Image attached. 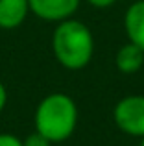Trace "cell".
I'll return each instance as SVG.
<instances>
[{"instance_id":"obj_5","label":"cell","mask_w":144,"mask_h":146,"mask_svg":"<svg viewBox=\"0 0 144 146\" xmlns=\"http://www.w3.org/2000/svg\"><path fill=\"white\" fill-rule=\"evenodd\" d=\"M124 28L129 43H135L144 50V0H137L127 7L124 15Z\"/></svg>"},{"instance_id":"obj_3","label":"cell","mask_w":144,"mask_h":146,"mask_svg":"<svg viewBox=\"0 0 144 146\" xmlns=\"http://www.w3.org/2000/svg\"><path fill=\"white\" fill-rule=\"evenodd\" d=\"M115 122L124 133L131 137H144V96L131 94L115 106Z\"/></svg>"},{"instance_id":"obj_6","label":"cell","mask_w":144,"mask_h":146,"mask_svg":"<svg viewBox=\"0 0 144 146\" xmlns=\"http://www.w3.org/2000/svg\"><path fill=\"white\" fill-rule=\"evenodd\" d=\"M30 11L28 0H0V28L13 30L24 22Z\"/></svg>"},{"instance_id":"obj_2","label":"cell","mask_w":144,"mask_h":146,"mask_svg":"<svg viewBox=\"0 0 144 146\" xmlns=\"http://www.w3.org/2000/svg\"><path fill=\"white\" fill-rule=\"evenodd\" d=\"M78 122V107L69 94L54 93L41 100L35 111V129L50 143H61L72 135Z\"/></svg>"},{"instance_id":"obj_10","label":"cell","mask_w":144,"mask_h":146,"mask_svg":"<svg viewBox=\"0 0 144 146\" xmlns=\"http://www.w3.org/2000/svg\"><path fill=\"white\" fill-rule=\"evenodd\" d=\"M89 4H92L94 7H109L111 4H115L116 0H87Z\"/></svg>"},{"instance_id":"obj_4","label":"cell","mask_w":144,"mask_h":146,"mask_svg":"<svg viewBox=\"0 0 144 146\" xmlns=\"http://www.w3.org/2000/svg\"><path fill=\"white\" fill-rule=\"evenodd\" d=\"M30 11L44 21L61 22L74 15L79 0H28Z\"/></svg>"},{"instance_id":"obj_9","label":"cell","mask_w":144,"mask_h":146,"mask_svg":"<svg viewBox=\"0 0 144 146\" xmlns=\"http://www.w3.org/2000/svg\"><path fill=\"white\" fill-rule=\"evenodd\" d=\"M0 146H22V141L17 139V137H13V135L2 133V135H0Z\"/></svg>"},{"instance_id":"obj_7","label":"cell","mask_w":144,"mask_h":146,"mask_svg":"<svg viewBox=\"0 0 144 146\" xmlns=\"http://www.w3.org/2000/svg\"><path fill=\"white\" fill-rule=\"evenodd\" d=\"M144 65V50L135 43H127L116 54V67L124 74H135Z\"/></svg>"},{"instance_id":"obj_12","label":"cell","mask_w":144,"mask_h":146,"mask_svg":"<svg viewBox=\"0 0 144 146\" xmlns=\"http://www.w3.org/2000/svg\"><path fill=\"white\" fill-rule=\"evenodd\" d=\"M141 146H144V137H142V141H141Z\"/></svg>"},{"instance_id":"obj_11","label":"cell","mask_w":144,"mask_h":146,"mask_svg":"<svg viewBox=\"0 0 144 146\" xmlns=\"http://www.w3.org/2000/svg\"><path fill=\"white\" fill-rule=\"evenodd\" d=\"M6 102H7V93H6V87H4V83L0 82V111L4 109Z\"/></svg>"},{"instance_id":"obj_8","label":"cell","mask_w":144,"mask_h":146,"mask_svg":"<svg viewBox=\"0 0 144 146\" xmlns=\"http://www.w3.org/2000/svg\"><path fill=\"white\" fill-rule=\"evenodd\" d=\"M50 144H52L50 141H48L44 135H41L39 131L28 135L24 141H22V146H50Z\"/></svg>"},{"instance_id":"obj_1","label":"cell","mask_w":144,"mask_h":146,"mask_svg":"<svg viewBox=\"0 0 144 146\" xmlns=\"http://www.w3.org/2000/svg\"><path fill=\"white\" fill-rule=\"evenodd\" d=\"M54 56L65 68L78 70L90 61L94 52L92 33L83 22L67 19L57 24L52 35Z\"/></svg>"}]
</instances>
